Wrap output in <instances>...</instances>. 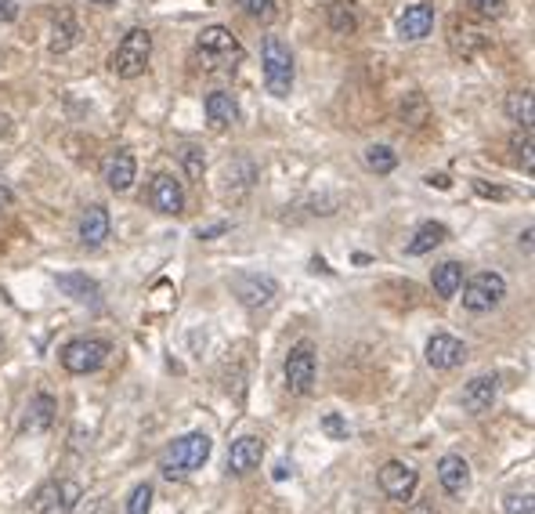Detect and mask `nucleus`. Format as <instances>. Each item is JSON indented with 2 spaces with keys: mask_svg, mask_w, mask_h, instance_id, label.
<instances>
[{
  "mask_svg": "<svg viewBox=\"0 0 535 514\" xmlns=\"http://www.w3.org/2000/svg\"><path fill=\"white\" fill-rule=\"evenodd\" d=\"M181 163H185V174H188V178L203 181V170H206V156H203V149L185 145V149H181Z\"/></svg>",
  "mask_w": 535,
  "mask_h": 514,
  "instance_id": "obj_31",
  "label": "nucleus"
},
{
  "mask_svg": "<svg viewBox=\"0 0 535 514\" xmlns=\"http://www.w3.org/2000/svg\"><path fill=\"white\" fill-rule=\"evenodd\" d=\"M152 496H156V489L149 482L134 485L131 489V500H127V514H149L152 510Z\"/></svg>",
  "mask_w": 535,
  "mask_h": 514,
  "instance_id": "obj_29",
  "label": "nucleus"
},
{
  "mask_svg": "<svg viewBox=\"0 0 535 514\" xmlns=\"http://www.w3.org/2000/svg\"><path fill=\"white\" fill-rule=\"evenodd\" d=\"M326 19H330V30L333 33H355L358 30V19H355V12H351V5L348 0H333V5L326 8Z\"/></svg>",
  "mask_w": 535,
  "mask_h": 514,
  "instance_id": "obj_27",
  "label": "nucleus"
},
{
  "mask_svg": "<svg viewBox=\"0 0 535 514\" xmlns=\"http://www.w3.org/2000/svg\"><path fill=\"white\" fill-rule=\"evenodd\" d=\"M413 514H431V507H416V510H413Z\"/></svg>",
  "mask_w": 535,
  "mask_h": 514,
  "instance_id": "obj_43",
  "label": "nucleus"
},
{
  "mask_svg": "<svg viewBox=\"0 0 535 514\" xmlns=\"http://www.w3.org/2000/svg\"><path fill=\"white\" fill-rule=\"evenodd\" d=\"M77 33H80V26H77L73 12H59V15H55V26H51V51H55V55L69 51V48L77 44Z\"/></svg>",
  "mask_w": 535,
  "mask_h": 514,
  "instance_id": "obj_25",
  "label": "nucleus"
},
{
  "mask_svg": "<svg viewBox=\"0 0 535 514\" xmlns=\"http://www.w3.org/2000/svg\"><path fill=\"white\" fill-rule=\"evenodd\" d=\"M366 163H369V170H376V174H391V170L398 167V156H394V149H387V145H369V149H366Z\"/></svg>",
  "mask_w": 535,
  "mask_h": 514,
  "instance_id": "obj_28",
  "label": "nucleus"
},
{
  "mask_svg": "<svg viewBox=\"0 0 535 514\" xmlns=\"http://www.w3.org/2000/svg\"><path fill=\"white\" fill-rule=\"evenodd\" d=\"M19 19V5L15 0H0V23H15Z\"/></svg>",
  "mask_w": 535,
  "mask_h": 514,
  "instance_id": "obj_35",
  "label": "nucleus"
},
{
  "mask_svg": "<svg viewBox=\"0 0 535 514\" xmlns=\"http://www.w3.org/2000/svg\"><path fill=\"white\" fill-rule=\"evenodd\" d=\"M506 514H535V500L524 492V496H506Z\"/></svg>",
  "mask_w": 535,
  "mask_h": 514,
  "instance_id": "obj_34",
  "label": "nucleus"
},
{
  "mask_svg": "<svg viewBox=\"0 0 535 514\" xmlns=\"http://www.w3.org/2000/svg\"><path fill=\"white\" fill-rule=\"evenodd\" d=\"M210 449H213V438H210L206 431H188V435H181V438H174V442L167 445L159 467H163V474H167L170 482H181V478L195 474V471L210 460Z\"/></svg>",
  "mask_w": 535,
  "mask_h": 514,
  "instance_id": "obj_1",
  "label": "nucleus"
},
{
  "mask_svg": "<svg viewBox=\"0 0 535 514\" xmlns=\"http://www.w3.org/2000/svg\"><path fill=\"white\" fill-rule=\"evenodd\" d=\"M506 116L517 124V127H531V91L528 87H517L506 95Z\"/></svg>",
  "mask_w": 535,
  "mask_h": 514,
  "instance_id": "obj_26",
  "label": "nucleus"
},
{
  "mask_svg": "<svg viewBox=\"0 0 535 514\" xmlns=\"http://www.w3.org/2000/svg\"><path fill=\"white\" fill-rule=\"evenodd\" d=\"M149 203L159 214H181L185 210V185L174 174H156L149 185Z\"/></svg>",
  "mask_w": 535,
  "mask_h": 514,
  "instance_id": "obj_14",
  "label": "nucleus"
},
{
  "mask_svg": "<svg viewBox=\"0 0 535 514\" xmlns=\"http://www.w3.org/2000/svg\"><path fill=\"white\" fill-rule=\"evenodd\" d=\"M260 69H264L268 91H272L276 98H286L294 91V77H297L294 51L279 37H264V44H260Z\"/></svg>",
  "mask_w": 535,
  "mask_h": 514,
  "instance_id": "obj_3",
  "label": "nucleus"
},
{
  "mask_svg": "<svg viewBox=\"0 0 535 514\" xmlns=\"http://www.w3.org/2000/svg\"><path fill=\"white\" fill-rule=\"evenodd\" d=\"M12 199H15V196H12V188H8L5 181H0V214H5V210L12 207Z\"/></svg>",
  "mask_w": 535,
  "mask_h": 514,
  "instance_id": "obj_38",
  "label": "nucleus"
},
{
  "mask_svg": "<svg viewBox=\"0 0 535 514\" xmlns=\"http://www.w3.org/2000/svg\"><path fill=\"white\" fill-rule=\"evenodd\" d=\"M470 5L481 12V15H495L503 8V0H470Z\"/></svg>",
  "mask_w": 535,
  "mask_h": 514,
  "instance_id": "obj_36",
  "label": "nucleus"
},
{
  "mask_svg": "<svg viewBox=\"0 0 535 514\" xmlns=\"http://www.w3.org/2000/svg\"><path fill=\"white\" fill-rule=\"evenodd\" d=\"M286 474H290V464H286V460H283V464H279V467H276V482H283V478H286Z\"/></svg>",
  "mask_w": 535,
  "mask_h": 514,
  "instance_id": "obj_41",
  "label": "nucleus"
},
{
  "mask_svg": "<svg viewBox=\"0 0 535 514\" xmlns=\"http://www.w3.org/2000/svg\"><path fill=\"white\" fill-rule=\"evenodd\" d=\"M260 460H264V438H257V435H242L228 449V471L231 474H249L260 467Z\"/></svg>",
  "mask_w": 535,
  "mask_h": 514,
  "instance_id": "obj_16",
  "label": "nucleus"
},
{
  "mask_svg": "<svg viewBox=\"0 0 535 514\" xmlns=\"http://www.w3.org/2000/svg\"><path fill=\"white\" fill-rule=\"evenodd\" d=\"M449 239V228L441 225V221H423L416 232H413V239H409V253L413 257H423V253H431V250H438L441 243Z\"/></svg>",
  "mask_w": 535,
  "mask_h": 514,
  "instance_id": "obj_23",
  "label": "nucleus"
},
{
  "mask_svg": "<svg viewBox=\"0 0 535 514\" xmlns=\"http://www.w3.org/2000/svg\"><path fill=\"white\" fill-rule=\"evenodd\" d=\"M102 178H105V185L113 192H127L134 185V178H138V160L127 149H116V152H109L102 160Z\"/></svg>",
  "mask_w": 535,
  "mask_h": 514,
  "instance_id": "obj_13",
  "label": "nucleus"
},
{
  "mask_svg": "<svg viewBox=\"0 0 535 514\" xmlns=\"http://www.w3.org/2000/svg\"><path fill=\"white\" fill-rule=\"evenodd\" d=\"M55 409H59V402H55V395H48V391H41V395H33L30 399V406H26V431H48L51 424H55Z\"/></svg>",
  "mask_w": 535,
  "mask_h": 514,
  "instance_id": "obj_24",
  "label": "nucleus"
},
{
  "mask_svg": "<svg viewBox=\"0 0 535 514\" xmlns=\"http://www.w3.org/2000/svg\"><path fill=\"white\" fill-rule=\"evenodd\" d=\"M59 359H62V366H66L69 373H77V377L95 373V370H102L105 359H109V341H102V337H73V341L62 348Z\"/></svg>",
  "mask_w": 535,
  "mask_h": 514,
  "instance_id": "obj_5",
  "label": "nucleus"
},
{
  "mask_svg": "<svg viewBox=\"0 0 535 514\" xmlns=\"http://www.w3.org/2000/svg\"><path fill=\"white\" fill-rule=\"evenodd\" d=\"M279 294V283L272 276H260V272H239L235 276V298L246 305V308H268Z\"/></svg>",
  "mask_w": 535,
  "mask_h": 514,
  "instance_id": "obj_10",
  "label": "nucleus"
},
{
  "mask_svg": "<svg viewBox=\"0 0 535 514\" xmlns=\"http://www.w3.org/2000/svg\"><path fill=\"white\" fill-rule=\"evenodd\" d=\"M91 5H102V8H109V5H116V0H91Z\"/></svg>",
  "mask_w": 535,
  "mask_h": 514,
  "instance_id": "obj_42",
  "label": "nucleus"
},
{
  "mask_svg": "<svg viewBox=\"0 0 535 514\" xmlns=\"http://www.w3.org/2000/svg\"><path fill=\"white\" fill-rule=\"evenodd\" d=\"M195 55L206 73H231L242 62V44L228 26H206L195 37Z\"/></svg>",
  "mask_w": 535,
  "mask_h": 514,
  "instance_id": "obj_2",
  "label": "nucleus"
},
{
  "mask_svg": "<svg viewBox=\"0 0 535 514\" xmlns=\"http://www.w3.org/2000/svg\"><path fill=\"white\" fill-rule=\"evenodd\" d=\"M283 373H286V388H290L294 395H312L315 377H319L315 344H312V341H297V344L290 348V355H286Z\"/></svg>",
  "mask_w": 535,
  "mask_h": 514,
  "instance_id": "obj_6",
  "label": "nucleus"
},
{
  "mask_svg": "<svg viewBox=\"0 0 535 514\" xmlns=\"http://www.w3.org/2000/svg\"><path fill=\"white\" fill-rule=\"evenodd\" d=\"M149 59H152V33L134 26L123 33V41L116 44L113 59H109V69L120 77V80H138L145 69H149Z\"/></svg>",
  "mask_w": 535,
  "mask_h": 514,
  "instance_id": "obj_4",
  "label": "nucleus"
},
{
  "mask_svg": "<svg viewBox=\"0 0 535 514\" xmlns=\"http://www.w3.org/2000/svg\"><path fill=\"white\" fill-rule=\"evenodd\" d=\"M376 482H380L384 496H391V500H413V492L420 485V471L413 464H405V460H387L380 467Z\"/></svg>",
  "mask_w": 535,
  "mask_h": 514,
  "instance_id": "obj_9",
  "label": "nucleus"
},
{
  "mask_svg": "<svg viewBox=\"0 0 535 514\" xmlns=\"http://www.w3.org/2000/svg\"><path fill=\"white\" fill-rule=\"evenodd\" d=\"M242 8H246L249 19L268 23V19H272V12H276V0H242Z\"/></svg>",
  "mask_w": 535,
  "mask_h": 514,
  "instance_id": "obj_32",
  "label": "nucleus"
},
{
  "mask_svg": "<svg viewBox=\"0 0 535 514\" xmlns=\"http://www.w3.org/2000/svg\"><path fill=\"white\" fill-rule=\"evenodd\" d=\"M459 290H463V308L474 312V316H481V312H492L506 298V280L499 272H477Z\"/></svg>",
  "mask_w": 535,
  "mask_h": 514,
  "instance_id": "obj_7",
  "label": "nucleus"
},
{
  "mask_svg": "<svg viewBox=\"0 0 535 514\" xmlns=\"http://www.w3.org/2000/svg\"><path fill=\"white\" fill-rule=\"evenodd\" d=\"M59 290L69 294V298L80 301V305H98V301H102L98 283H95L91 276H84V272H62V276H59Z\"/></svg>",
  "mask_w": 535,
  "mask_h": 514,
  "instance_id": "obj_20",
  "label": "nucleus"
},
{
  "mask_svg": "<svg viewBox=\"0 0 535 514\" xmlns=\"http://www.w3.org/2000/svg\"><path fill=\"white\" fill-rule=\"evenodd\" d=\"M431 287H434V294H438L441 301H452V298L459 294V287H463V265H459V262H441V265H434Z\"/></svg>",
  "mask_w": 535,
  "mask_h": 514,
  "instance_id": "obj_22",
  "label": "nucleus"
},
{
  "mask_svg": "<svg viewBox=\"0 0 535 514\" xmlns=\"http://www.w3.org/2000/svg\"><path fill=\"white\" fill-rule=\"evenodd\" d=\"M423 355H427V366L431 370H456L467 359V344L459 337H452V334H434L427 341V352Z\"/></svg>",
  "mask_w": 535,
  "mask_h": 514,
  "instance_id": "obj_12",
  "label": "nucleus"
},
{
  "mask_svg": "<svg viewBox=\"0 0 535 514\" xmlns=\"http://www.w3.org/2000/svg\"><path fill=\"white\" fill-rule=\"evenodd\" d=\"M427 185H438V188H449V178H445V174H431V178H427Z\"/></svg>",
  "mask_w": 535,
  "mask_h": 514,
  "instance_id": "obj_40",
  "label": "nucleus"
},
{
  "mask_svg": "<svg viewBox=\"0 0 535 514\" xmlns=\"http://www.w3.org/2000/svg\"><path fill=\"white\" fill-rule=\"evenodd\" d=\"M228 225H213V228H199V239H213L217 232H224Z\"/></svg>",
  "mask_w": 535,
  "mask_h": 514,
  "instance_id": "obj_39",
  "label": "nucleus"
},
{
  "mask_svg": "<svg viewBox=\"0 0 535 514\" xmlns=\"http://www.w3.org/2000/svg\"><path fill=\"white\" fill-rule=\"evenodd\" d=\"M438 482L449 496H463L470 489V464L459 453H445L438 460Z\"/></svg>",
  "mask_w": 535,
  "mask_h": 514,
  "instance_id": "obj_18",
  "label": "nucleus"
},
{
  "mask_svg": "<svg viewBox=\"0 0 535 514\" xmlns=\"http://www.w3.org/2000/svg\"><path fill=\"white\" fill-rule=\"evenodd\" d=\"M449 44H452V51L456 55H463V59H474L477 51H485L488 48V33L477 26V23H467V19H452V33H449Z\"/></svg>",
  "mask_w": 535,
  "mask_h": 514,
  "instance_id": "obj_17",
  "label": "nucleus"
},
{
  "mask_svg": "<svg viewBox=\"0 0 535 514\" xmlns=\"http://www.w3.org/2000/svg\"><path fill=\"white\" fill-rule=\"evenodd\" d=\"M495 399H499V377H495V373H481V377L467 381V388H463V395H459V402H463V409H467L470 417L488 413V409L495 406Z\"/></svg>",
  "mask_w": 535,
  "mask_h": 514,
  "instance_id": "obj_11",
  "label": "nucleus"
},
{
  "mask_svg": "<svg viewBox=\"0 0 535 514\" xmlns=\"http://www.w3.org/2000/svg\"><path fill=\"white\" fill-rule=\"evenodd\" d=\"M513 149H517V160L524 163V170L531 174L535 170V156H531V127H521L517 134H513V142H510Z\"/></svg>",
  "mask_w": 535,
  "mask_h": 514,
  "instance_id": "obj_30",
  "label": "nucleus"
},
{
  "mask_svg": "<svg viewBox=\"0 0 535 514\" xmlns=\"http://www.w3.org/2000/svg\"><path fill=\"white\" fill-rule=\"evenodd\" d=\"M109 232H113L109 210H105L102 203H91V207L80 214V228H77V235H80V246H87V250H98V246L109 239Z\"/></svg>",
  "mask_w": 535,
  "mask_h": 514,
  "instance_id": "obj_15",
  "label": "nucleus"
},
{
  "mask_svg": "<svg viewBox=\"0 0 535 514\" xmlns=\"http://www.w3.org/2000/svg\"><path fill=\"white\" fill-rule=\"evenodd\" d=\"M80 496H84V489H80V482H77V478L48 482V485L37 492L33 510H37V514H73V510H77V503H80Z\"/></svg>",
  "mask_w": 535,
  "mask_h": 514,
  "instance_id": "obj_8",
  "label": "nucleus"
},
{
  "mask_svg": "<svg viewBox=\"0 0 535 514\" xmlns=\"http://www.w3.org/2000/svg\"><path fill=\"white\" fill-rule=\"evenodd\" d=\"M206 120H210V127H217V131L231 127V124L239 120L235 98H231L228 91H210V95H206Z\"/></svg>",
  "mask_w": 535,
  "mask_h": 514,
  "instance_id": "obj_21",
  "label": "nucleus"
},
{
  "mask_svg": "<svg viewBox=\"0 0 535 514\" xmlns=\"http://www.w3.org/2000/svg\"><path fill=\"white\" fill-rule=\"evenodd\" d=\"M474 188H477V192H481V196H492V199H506V196H510V192H506V188H495V185H485V181H477V185H474Z\"/></svg>",
  "mask_w": 535,
  "mask_h": 514,
  "instance_id": "obj_37",
  "label": "nucleus"
},
{
  "mask_svg": "<svg viewBox=\"0 0 535 514\" xmlns=\"http://www.w3.org/2000/svg\"><path fill=\"white\" fill-rule=\"evenodd\" d=\"M322 431H326L330 438L344 442V438H348V420H344L340 413H326V417H322Z\"/></svg>",
  "mask_w": 535,
  "mask_h": 514,
  "instance_id": "obj_33",
  "label": "nucleus"
},
{
  "mask_svg": "<svg viewBox=\"0 0 535 514\" xmlns=\"http://www.w3.org/2000/svg\"><path fill=\"white\" fill-rule=\"evenodd\" d=\"M434 30V8L431 5H409L398 15V37L402 41H423Z\"/></svg>",
  "mask_w": 535,
  "mask_h": 514,
  "instance_id": "obj_19",
  "label": "nucleus"
}]
</instances>
